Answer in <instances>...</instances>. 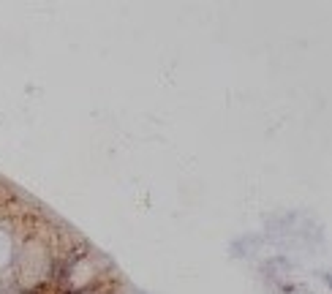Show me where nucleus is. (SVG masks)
Masks as SVG:
<instances>
[{
    "mask_svg": "<svg viewBox=\"0 0 332 294\" xmlns=\"http://www.w3.org/2000/svg\"><path fill=\"white\" fill-rule=\"evenodd\" d=\"M46 289H49V284H38V286H27V289H19V294H44Z\"/></svg>",
    "mask_w": 332,
    "mask_h": 294,
    "instance_id": "1",
    "label": "nucleus"
}]
</instances>
